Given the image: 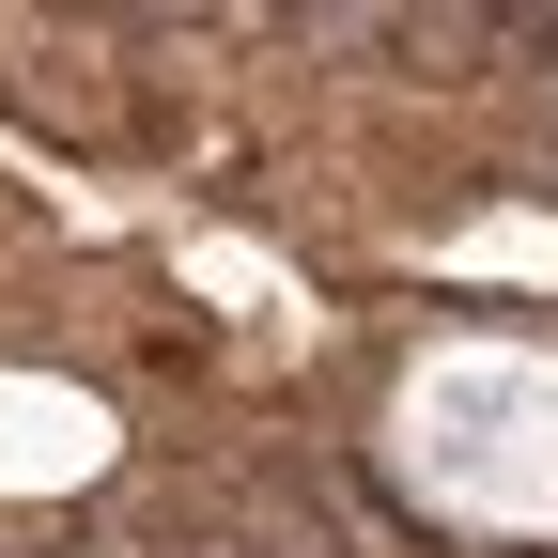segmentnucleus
Here are the masks:
<instances>
[{
  "label": "nucleus",
  "instance_id": "nucleus-1",
  "mask_svg": "<svg viewBox=\"0 0 558 558\" xmlns=\"http://www.w3.org/2000/svg\"><path fill=\"white\" fill-rule=\"evenodd\" d=\"M94 450H109V418L78 388H16L0 373V481H78Z\"/></svg>",
  "mask_w": 558,
  "mask_h": 558
}]
</instances>
